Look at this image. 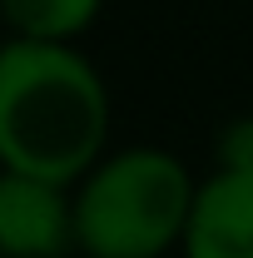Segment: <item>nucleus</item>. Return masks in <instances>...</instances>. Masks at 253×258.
I'll use <instances>...</instances> for the list:
<instances>
[{
  "instance_id": "1",
  "label": "nucleus",
  "mask_w": 253,
  "mask_h": 258,
  "mask_svg": "<svg viewBox=\"0 0 253 258\" xmlns=\"http://www.w3.org/2000/svg\"><path fill=\"white\" fill-rule=\"evenodd\" d=\"M109 99L75 50L50 40L0 45V164L45 184H70L104 144Z\"/></svg>"
},
{
  "instance_id": "2",
  "label": "nucleus",
  "mask_w": 253,
  "mask_h": 258,
  "mask_svg": "<svg viewBox=\"0 0 253 258\" xmlns=\"http://www.w3.org/2000/svg\"><path fill=\"white\" fill-rule=\"evenodd\" d=\"M194 214L184 164L164 149H129L90 174L75 199V243L90 258H159Z\"/></svg>"
},
{
  "instance_id": "3",
  "label": "nucleus",
  "mask_w": 253,
  "mask_h": 258,
  "mask_svg": "<svg viewBox=\"0 0 253 258\" xmlns=\"http://www.w3.org/2000/svg\"><path fill=\"white\" fill-rule=\"evenodd\" d=\"M75 238V204L60 184L0 174V253L5 258H60Z\"/></svg>"
},
{
  "instance_id": "4",
  "label": "nucleus",
  "mask_w": 253,
  "mask_h": 258,
  "mask_svg": "<svg viewBox=\"0 0 253 258\" xmlns=\"http://www.w3.org/2000/svg\"><path fill=\"white\" fill-rule=\"evenodd\" d=\"M189 258H253V169H219L194 194Z\"/></svg>"
},
{
  "instance_id": "5",
  "label": "nucleus",
  "mask_w": 253,
  "mask_h": 258,
  "mask_svg": "<svg viewBox=\"0 0 253 258\" xmlns=\"http://www.w3.org/2000/svg\"><path fill=\"white\" fill-rule=\"evenodd\" d=\"M0 10L20 30V40H50V45H60L65 35L85 30L95 20L99 0H0Z\"/></svg>"
},
{
  "instance_id": "6",
  "label": "nucleus",
  "mask_w": 253,
  "mask_h": 258,
  "mask_svg": "<svg viewBox=\"0 0 253 258\" xmlns=\"http://www.w3.org/2000/svg\"><path fill=\"white\" fill-rule=\"evenodd\" d=\"M223 169H253V119H238L223 134Z\"/></svg>"
}]
</instances>
